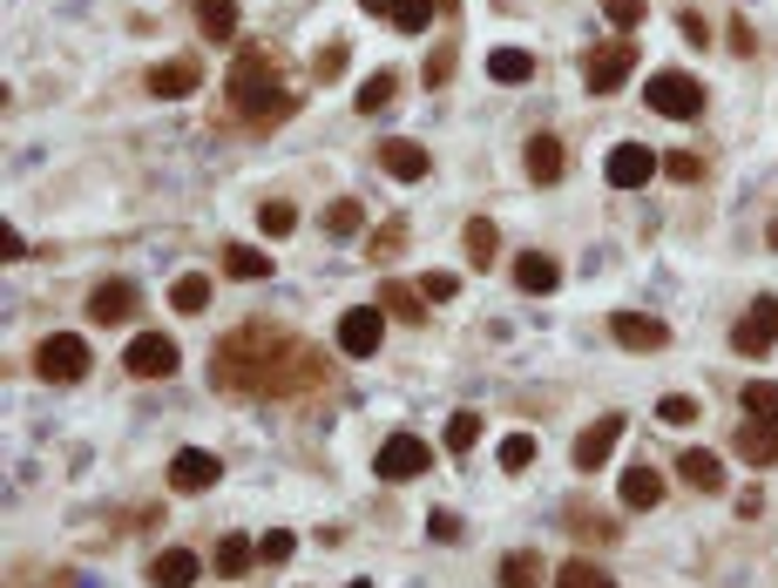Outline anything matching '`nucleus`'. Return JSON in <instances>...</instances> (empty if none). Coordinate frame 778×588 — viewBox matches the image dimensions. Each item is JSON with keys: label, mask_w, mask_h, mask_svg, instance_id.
<instances>
[{"label": "nucleus", "mask_w": 778, "mask_h": 588, "mask_svg": "<svg viewBox=\"0 0 778 588\" xmlns=\"http://www.w3.org/2000/svg\"><path fill=\"white\" fill-rule=\"evenodd\" d=\"M210 385L217 392H238V400H305V392L332 385L325 351L271 325V319H244L238 332H224L210 351Z\"/></svg>", "instance_id": "f257e3e1"}, {"label": "nucleus", "mask_w": 778, "mask_h": 588, "mask_svg": "<svg viewBox=\"0 0 778 588\" xmlns=\"http://www.w3.org/2000/svg\"><path fill=\"white\" fill-rule=\"evenodd\" d=\"M224 95H230V108H238L251 129H271V123H285V115L298 108V89H285L278 55H271V48H238Z\"/></svg>", "instance_id": "f03ea898"}, {"label": "nucleus", "mask_w": 778, "mask_h": 588, "mask_svg": "<svg viewBox=\"0 0 778 588\" xmlns=\"http://www.w3.org/2000/svg\"><path fill=\"white\" fill-rule=\"evenodd\" d=\"M643 102H650L656 115H671V123H684V115L705 108V82L684 74V68H656L650 82H643Z\"/></svg>", "instance_id": "7ed1b4c3"}, {"label": "nucleus", "mask_w": 778, "mask_h": 588, "mask_svg": "<svg viewBox=\"0 0 778 588\" xmlns=\"http://www.w3.org/2000/svg\"><path fill=\"white\" fill-rule=\"evenodd\" d=\"M34 372H42L48 385H75V379H89V338H75V332H48L42 345H34Z\"/></svg>", "instance_id": "20e7f679"}, {"label": "nucleus", "mask_w": 778, "mask_h": 588, "mask_svg": "<svg viewBox=\"0 0 778 588\" xmlns=\"http://www.w3.org/2000/svg\"><path fill=\"white\" fill-rule=\"evenodd\" d=\"M771 338H778V298L765 291V298H752V311L731 325V351L737 359H765L771 351Z\"/></svg>", "instance_id": "39448f33"}, {"label": "nucleus", "mask_w": 778, "mask_h": 588, "mask_svg": "<svg viewBox=\"0 0 778 588\" xmlns=\"http://www.w3.org/2000/svg\"><path fill=\"white\" fill-rule=\"evenodd\" d=\"M373 466H379V481H386V487H400V481H420L426 466H434V453H426V440H420V434H393V440L379 447V460H373Z\"/></svg>", "instance_id": "423d86ee"}, {"label": "nucleus", "mask_w": 778, "mask_h": 588, "mask_svg": "<svg viewBox=\"0 0 778 588\" xmlns=\"http://www.w3.org/2000/svg\"><path fill=\"white\" fill-rule=\"evenodd\" d=\"M123 366H129L136 379H170V372L183 366V351H176V338H163V332H142V338H129Z\"/></svg>", "instance_id": "0eeeda50"}, {"label": "nucleus", "mask_w": 778, "mask_h": 588, "mask_svg": "<svg viewBox=\"0 0 778 588\" xmlns=\"http://www.w3.org/2000/svg\"><path fill=\"white\" fill-rule=\"evenodd\" d=\"M630 68H637V42H630V34H616V42H603L590 55V89L596 95H616L622 82H630Z\"/></svg>", "instance_id": "6e6552de"}, {"label": "nucleus", "mask_w": 778, "mask_h": 588, "mask_svg": "<svg viewBox=\"0 0 778 588\" xmlns=\"http://www.w3.org/2000/svg\"><path fill=\"white\" fill-rule=\"evenodd\" d=\"M379 338H386V311L379 304H353L339 319V351H353V359H373Z\"/></svg>", "instance_id": "1a4fd4ad"}, {"label": "nucleus", "mask_w": 778, "mask_h": 588, "mask_svg": "<svg viewBox=\"0 0 778 588\" xmlns=\"http://www.w3.org/2000/svg\"><path fill=\"white\" fill-rule=\"evenodd\" d=\"M217 481H224V460L204 453V447H183V453L170 460V487H176V494H210Z\"/></svg>", "instance_id": "9d476101"}, {"label": "nucleus", "mask_w": 778, "mask_h": 588, "mask_svg": "<svg viewBox=\"0 0 778 588\" xmlns=\"http://www.w3.org/2000/svg\"><path fill=\"white\" fill-rule=\"evenodd\" d=\"M136 311H142V291H136L129 278H108V285L89 291V319H95V325H129Z\"/></svg>", "instance_id": "9b49d317"}, {"label": "nucleus", "mask_w": 778, "mask_h": 588, "mask_svg": "<svg viewBox=\"0 0 778 588\" xmlns=\"http://www.w3.org/2000/svg\"><path fill=\"white\" fill-rule=\"evenodd\" d=\"M656 170H664V163H656L643 142H616V149H609V163H603V176H609L616 189H643Z\"/></svg>", "instance_id": "f8f14e48"}, {"label": "nucleus", "mask_w": 778, "mask_h": 588, "mask_svg": "<svg viewBox=\"0 0 778 588\" xmlns=\"http://www.w3.org/2000/svg\"><path fill=\"white\" fill-rule=\"evenodd\" d=\"M609 338L630 345V351H664V345H671V325L650 319V311H616V319H609Z\"/></svg>", "instance_id": "ddd939ff"}, {"label": "nucleus", "mask_w": 778, "mask_h": 588, "mask_svg": "<svg viewBox=\"0 0 778 588\" xmlns=\"http://www.w3.org/2000/svg\"><path fill=\"white\" fill-rule=\"evenodd\" d=\"M142 82H149V95H156V102H183L190 89L204 82V68H197V55H176V61H156V68L142 74Z\"/></svg>", "instance_id": "4468645a"}, {"label": "nucleus", "mask_w": 778, "mask_h": 588, "mask_svg": "<svg viewBox=\"0 0 778 588\" xmlns=\"http://www.w3.org/2000/svg\"><path fill=\"white\" fill-rule=\"evenodd\" d=\"M622 426H630V419H622V413H603L596 426H582V440H575V466H582V474H596V466L616 453V440H622Z\"/></svg>", "instance_id": "2eb2a0df"}, {"label": "nucleus", "mask_w": 778, "mask_h": 588, "mask_svg": "<svg viewBox=\"0 0 778 588\" xmlns=\"http://www.w3.org/2000/svg\"><path fill=\"white\" fill-rule=\"evenodd\" d=\"M204 562H197V547H163V555L149 562V581L156 588H197Z\"/></svg>", "instance_id": "dca6fc26"}, {"label": "nucleus", "mask_w": 778, "mask_h": 588, "mask_svg": "<svg viewBox=\"0 0 778 588\" xmlns=\"http://www.w3.org/2000/svg\"><path fill=\"white\" fill-rule=\"evenodd\" d=\"M562 170H569V149H562V136H528V176L541 183V189H556L562 183Z\"/></svg>", "instance_id": "f3484780"}, {"label": "nucleus", "mask_w": 778, "mask_h": 588, "mask_svg": "<svg viewBox=\"0 0 778 588\" xmlns=\"http://www.w3.org/2000/svg\"><path fill=\"white\" fill-rule=\"evenodd\" d=\"M731 447H737V460H752V466H778V426L737 419L731 426Z\"/></svg>", "instance_id": "a211bd4d"}, {"label": "nucleus", "mask_w": 778, "mask_h": 588, "mask_svg": "<svg viewBox=\"0 0 778 588\" xmlns=\"http://www.w3.org/2000/svg\"><path fill=\"white\" fill-rule=\"evenodd\" d=\"M515 285L535 291V298H549V291L562 285V264H556L549 251H522V257H515Z\"/></svg>", "instance_id": "6ab92c4d"}, {"label": "nucleus", "mask_w": 778, "mask_h": 588, "mask_svg": "<svg viewBox=\"0 0 778 588\" xmlns=\"http://www.w3.org/2000/svg\"><path fill=\"white\" fill-rule=\"evenodd\" d=\"M677 474L697 487V494H718L724 487V460L711 453V447H684V460H677Z\"/></svg>", "instance_id": "aec40b11"}, {"label": "nucleus", "mask_w": 778, "mask_h": 588, "mask_svg": "<svg viewBox=\"0 0 778 588\" xmlns=\"http://www.w3.org/2000/svg\"><path fill=\"white\" fill-rule=\"evenodd\" d=\"M379 170H386V176H400V183H420V176H426V149L393 136V142H379Z\"/></svg>", "instance_id": "412c9836"}, {"label": "nucleus", "mask_w": 778, "mask_h": 588, "mask_svg": "<svg viewBox=\"0 0 778 588\" xmlns=\"http://www.w3.org/2000/svg\"><path fill=\"white\" fill-rule=\"evenodd\" d=\"M616 494H622V507H637V515H643V507H656V500H664V474H656V466H630Z\"/></svg>", "instance_id": "4be33fe9"}, {"label": "nucleus", "mask_w": 778, "mask_h": 588, "mask_svg": "<svg viewBox=\"0 0 778 588\" xmlns=\"http://www.w3.org/2000/svg\"><path fill=\"white\" fill-rule=\"evenodd\" d=\"M488 74H494L501 89H522V82H535V55L528 48H494L488 55Z\"/></svg>", "instance_id": "5701e85b"}, {"label": "nucleus", "mask_w": 778, "mask_h": 588, "mask_svg": "<svg viewBox=\"0 0 778 588\" xmlns=\"http://www.w3.org/2000/svg\"><path fill=\"white\" fill-rule=\"evenodd\" d=\"M556 588H616V575H609L603 562H590V555H569V562L556 568Z\"/></svg>", "instance_id": "b1692460"}, {"label": "nucleus", "mask_w": 778, "mask_h": 588, "mask_svg": "<svg viewBox=\"0 0 778 588\" xmlns=\"http://www.w3.org/2000/svg\"><path fill=\"white\" fill-rule=\"evenodd\" d=\"M251 562H258L251 534H224V541H217V555H210V568H217V575H251Z\"/></svg>", "instance_id": "393cba45"}, {"label": "nucleus", "mask_w": 778, "mask_h": 588, "mask_svg": "<svg viewBox=\"0 0 778 588\" xmlns=\"http://www.w3.org/2000/svg\"><path fill=\"white\" fill-rule=\"evenodd\" d=\"M197 27L210 42H230L238 34V0H197Z\"/></svg>", "instance_id": "a878e982"}, {"label": "nucleus", "mask_w": 778, "mask_h": 588, "mask_svg": "<svg viewBox=\"0 0 778 588\" xmlns=\"http://www.w3.org/2000/svg\"><path fill=\"white\" fill-rule=\"evenodd\" d=\"M170 304L183 311V319H197V311L210 304V278H204V270H183V278L170 285Z\"/></svg>", "instance_id": "bb28decb"}, {"label": "nucleus", "mask_w": 778, "mask_h": 588, "mask_svg": "<svg viewBox=\"0 0 778 588\" xmlns=\"http://www.w3.org/2000/svg\"><path fill=\"white\" fill-rule=\"evenodd\" d=\"M460 244H467V264H474V270H488V264H494V244H501V238H494V223H488V217H467Z\"/></svg>", "instance_id": "cd10ccee"}, {"label": "nucleus", "mask_w": 778, "mask_h": 588, "mask_svg": "<svg viewBox=\"0 0 778 588\" xmlns=\"http://www.w3.org/2000/svg\"><path fill=\"white\" fill-rule=\"evenodd\" d=\"M224 270H230V278H244V285H258V278H271V257L251 251V244H224Z\"/></svg>", "instance_id": "c85d7f7f"}, {"label": "nucleus", "mask_w": 778, "mask_h": 588, "mask_svg": "<svg viewBox=\"0 0 778 588\" xmlns=\"http://www.w3.org/2000/svg\"><path fill=\"white\" fill-rule=\"evenodd\" d=\"M501 588H541V555H528V547L501 555Z\"/></svg>", "instance_id": "c756f323"}, {"label": "nucleus", "mask_w": 778, "mask_h": 588, "mask_svg": "<svg viewBox=\"0 0 778 588\" xmlns=\"http://www.w3.org/2000/svg\"><path fill=\"white\" fill-rule=\"evenodd\" d=\"M400 251H407V217H386V223L373 230V244H366V257H373V264H393Z\"/></svg>", "instance_id": "7c9ffc66"}, {"label": "nucleus", "mask_w": 778, "mask_h": 588, "mask_svg": "<svg viewBox=\"0 0 778 588\" xmlns=\"http://www.w3.org/2000/svg\"><path fill=\"white\" fill-rule=\"evenodd\" d=\"M737 406H745V419H758V426H778V385L771 379H752Z\"/></svg>", "instance_id": "2f4dec72"}, {"label": "nucleus", "mask_w": 778, "mask_h": 588, "mask_svg": "<svg viewBox=\"0 0 778 588\" xmlns=\"http://www.w3.org/2000/svg\"><path fill=\"white\" fill-rule=\"evenodd\" d=\"M400 95V74L393 68H379V74H366V89H359V115H379L386 102Z\"/></svg>", "instance_id": "473e14b6"}, {"label": "nucleus", "mask_w": 778, "mask_h": 588, "mask_svg": "<svg viewBox=\"0 0 778 588\" xmlns=\"http://www.w3.org/2000/svg\"><path fill=\"white\" fill-rule=\"evenodd\" d=\"M319 223H325V238H353V230H359V204H353V196H332Z\"/></svg>", "instance_id": "72a5a7b5"}, {"label": "nucleus", "mask_w": 778, "mask_h": 588, "mask_svg": "<svg viewBox=\"0 0 778 588\" xmlns=\"http://www.w3.org/2000/svg\"><path fill=\"white\" fill-rule=\"evenodd\" d=\"M697 413H705V406H697L690 392H664V400H656V419H664V426H697Z\"/></svg>", "instance_id": "f704fd0d"}, {"label": "nucleus", "mask_w": 778, "mask_h": 588, "mask_svg": "<svg viewBox=\"0 0 778 588\" xmlns=\"http://www.w3.org/2000/svg\"><path fill=\"white\" fill-rule=\"evenodd\" d=\"M379 311H386V319H420L413 285H379Z\"/></svg>", "instance_id": "c9c22d12"}, {"label": "nucleus", "mask_w": 778, "mask_h": 588, "mask_svg": "<svg viewBox=\"0 0 778 588\" xmlns=\"http://www.w3.org/2000/svg\"><path fill=\"white\" fill-rule=\"evenodd\" d=\"M569 528H575V534H590V541H616V521L596 515V507H569Z\"/></svg>", "instance_id": "e433bc0d"}, {"label": "nucleus", "mask_w": 778, "mask_h": 588, "mask_svg": "<svg viewBox=\"0 0 778 588\" xmlns=\"http://www.w3.org/2000/svg\"><path fill=\"white\" fill-rule=\"evenodd\" d=\"M258 223H264V238H291V230H298V210L285 204V196H271V204H264V217H258Z\"/></svg>", "instance_id": "4c0bfd02"}, {"label": "nucleus", "mask_w": 778, "mask_h": 588, "mask_svg": "<svg viewBox=\"0 0 778 588\" xmlns=\"http://www.w3.org/2000/svg\"><path fill=\"white\" fill-rule=\"evenodd\" d=\"M474 440H481V419L474 413H454L447 419V453H474Z\"/></svg>", "instance_id": "58836bf2"}, {"label": "nucleus", "mask_w": 778, "mask_h": 588, "mask_svg": "<svg viewBox=\"0 0 778 588\" xmlns=\"http://www.w3.org/2000/svg\"><path fill=\"white\" fill-rule=\"evenodd\" d=\"M386 21H393L400 34H413V27L434 21V0H393V14H386Z\"/></svg>", "instance_id": "ea45409f"}, {"label": "nucleus", "mask_w": 778, "mask_h": 588, "mask_svg": "<svg viewBox=\"0 0 778 588\" xmlns=\"http://www.w3.org/2000/svg\"><path fill=\"white\" fill-rule=\"evenodd\" d=\"M298 555V534L291 528H271L264 541H258V562H291Z\"/></svg>", "instance_id": "a19ab883"}, {"label": "nucleus", "mask_w": 778, "mask_h": 588, "mask_svg": "<svg viewBox=\"0 0 778 588\" xmlns=\"http://www.w3.org/2000/svg\"><path fill=\"white\" fill-rule=\"evenodd\" d=\"M420 82H426V89H447V82H454V42H441L434 55H426V74H420Z\"/></svg>", "instance_id": "79ce46f5"}, {"label": "nucleus", "mask_w": 778, "mask_h": 588, "mask_svg": "<svg viewBox=\"0 0 778 588\" xmlns=\"http://www.w3.org/2000/svg\"><path fill=\"white\" fill-rule=\"evenodd\" d=\"M528 460H535V440H528V434H515V440H501V466H508V474H522Z\"/></svg>", "instance_id": "37998d69"}, {"label": "nucleus", "mask_w": 778, "mask_h": 588, "mask_svg": "<svg viewBox=\"0 0 778 588\" xmlns=\"http://www.w3.org/2000/svg\"><path fill=\"white\" fill-rule=\"evenodd\" d=\"M603 14H609V21H616L622 34H630V27L643 21V0H603Z\"/></svg>", "instance_id": "c03bdc74"}, {"label": "nucleus", "mask_w": 778, "mask_h": 588, "mask_svg": "<svg viewBox=\"0 0 778 588\" xmlns=\"http://www.w3.org/2000/svg\"><path fill=\"white\" fill-rule=\"evenodd\" d=\"M454 291H460L454 270H426V278H420V298H454Z\"/></svg>", "instance_id": "a18cd8bd"}, {"label": "nucleus", "mask_w": 778, "mask_h": 588, "mask_svg": "<svg viewBox=\"0 0 778 588\" xmlns=\"http://www.w3.org/2000/svg\"><path fill=\"white\" fill-rule=\"evenodd\" d=\"M664 176H677V183H697V176H705V163H697V155H664Z\"/></svg>", "instance_id": "49530a36"}, {"label": "nucleus", "mask_w": 778, "mask_h": 588, "mask_svg": "<svg viewBox=\"0 0 778 588\" xmlns=\"http://www.w3.org/2000/svg\"><path fill=\"white\" fill-rule=\"evenodd\" d=\"M677 27H684V42H690V48H705V42H711V27H705V14H690V8L677 14Z\"/></svg>", "instance_id": "de8ad7c7"}, {"label": "nucleus", "mask_w": 778, "mask_h": 588, "mask_svg": "<svg viewBox=\"0 0 778 588\" xmlns=\"http://www.w3.org/2000/svg\"><path fill=\"white\" fill-rule=\"evenodd\" d=\"M426 528H434V541H460V521L447 515V507H441V515H434V521H426Z\"/></svg>", "instance_id": "09e8293b"}, {"label": "nucleus", "mask_w": 778, "mask_h": 588, "mask_svg": "<svg viewBox=\"0 0 778 588\" xmlns=\"http://www.w3.org/2000/svg\"><path fill=\"white\" fill-rule=\"evenodd\" d=\"M339 68H345V48H325V55H319V82H332Z\"/></svg>", "instance_id": "8fccbe9b"}, {"label": "nucleus", "mask_w": 778, "mask_h": 588, "mask_svg": "<svg viewBox=\"0 0 778 588\" xmlns=\"http://www.w3.org/2000/svg\"><path fill=\"white\" fill-rule=\"evenodd\" d=\"M42 588H75V568H55V575H48Z\"/></svg>", "instance_id": "3c124183"}, {"label": "nucleus", "mask_w": 778, "mask_h": 588, "mask_svg": "<svg viewBox=\"0 0 778 588\" xmlns=\"http://www.w3.org/2000/svg\"><path fill=\"white\" fill-rule=\"evenodd\" d=\"M359 8H366V14H393V0H359Z\"/></svg>", "instance_id": "603ef678"}, {"label": "nucleus", "mask_w": 778, "mask_h": 588, "mask_svg": "<svg viewBox=\"0 0 778 588\" xmlns=\"http://www.w3.org/2000/svg\"><path fill=\"white\" fill-rule=\"evenodd\" d=\"M765 244H771V251H778V217H771V230H765Z\"/></svg>", "instance_id": "864d4df0"}, {"label": "nucleus", "mask_w": 778, "mask_h": 588, "mask_svg": "<svg viewBox=\"0 0 778 588\" xmlns=\"http://www.w3.org/2000/svg\"><path fill=\"white\" fill-rule=\"evenodd\" d=\"M345 588H373V581H345Z\"/></svg>", "instance_id": "5fc2aeb1"}]
</instances>
